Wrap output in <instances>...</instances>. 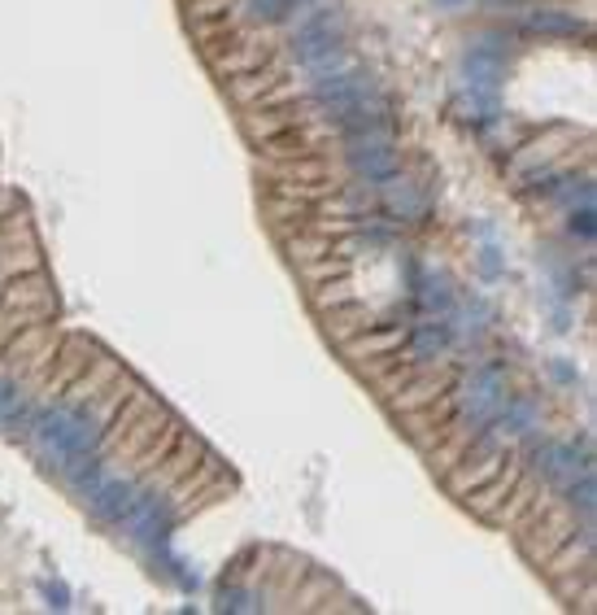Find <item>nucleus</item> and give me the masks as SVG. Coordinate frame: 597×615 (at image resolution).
<instances>
[{"instance_id": "nucleus-27", "label": "nucleus", "mask_w": 597, "mask_h": 615, "mask_svg": "<svg viewBox=\"0 0 597 615\" xmlns=\"http://www.w3.org/2000/svg\"><path fill=\"white\" fill-rule=\"evenodd\" d=\"M549 375H554L558 384H576V380H580V375H576V367H571V362H562V359L549 362Z\"/></svg>"}, {"instance_id": "nucleus-1", "label": "nucleus", "mask_w": 597, "mask_h": 615, "mask_svg": "<svg viewBox=\"0 0 597 615\" xmlns=\"http://www.w3.org/2000/svg\"><path fill=\"white\" fill-rule=\"evenodd\" d=\"M449 398H453V410H458V419L449 423V428H458V450L493 419L506 402V371H501L498 362H480V367H471L458 384H449ZM462 459V454H458Z\"/></svg>"}, {"instance_id": "nucleus-8", "label": "nucleus", "mask_w": 597, "mask_h": 615, "mask_svg": "<svg viewBox=\"0 0 597 615\" xmlns=\"http://www.w3.org/2000/svg\"><path fill=\"white\" fill-rule=\"evenodd\" d=\"M375 201H380V209H384L389 218H423V214H428V197L419 193V184L401 179L397 170H393L389 179L375 184Z\"/></svg>"}, {"instance_id": "nucleus-15", "label": "nucleus", "mask_w": 597, "mask_h": 615, "mask_svg": "<svg viewBox=\"0 0 597 615\" xmlns=\"http://www.w3.org/2000/svg\"><path fill=\"white\" fill-rule=\"evenodd\" d=\"M453 109H458V118H462V122H480V127L498 122V114H501L498 92H475V88H467V92L453 101Z\"/></svg>"}, {"instance_id": "nucleus-14", "label": "nucleus", "mask_w": 597, "mask_h": 615, "mask_svg": "<svg viewBox=\"0 0 597 615\" xmlns=\"http://www.w3.org/2000/svg\"><path fill=\"white\" fill-rule=\"evenodd\" d=\"M301 0H236V13L249 22V27H279Z\"/></svg>"}, {"instance_id": "nucleus-29", "label": "nucleus", "mask_w": 597, "mask_h": 615, "mask_svg": "<svg viewBox=\"0 0 597 615\" xmlns=\"http://www.w3.org/2000/svg\"><path fill=\"white\" fill-rule=\"evenodd\" d=\"M436 4H441V9H467L471 0H436Z\"/></svg>"}, {"instance_id": "nucleus-21", "label": "nucleus", "mask_w": 597, "mask_h": 615, "mask_svg": "<svg viewBox=\"0 0 597 615\" xmlns=\"http://www.w3.org/2000/svg\"><path fill=\"white\" fill-rule=\"evenodd\" d=\"M353 297H357V293H353V284H345V280H341V284H323L314 302H318V310H336V306H349Z\"/></svg>"}, {"instance_id": "nucleus-23", "label": "nucleus", "mask_w": 597, "mask_h": 615, "mask_svg": "<svg viewBox=\"0 0 597 615\" xmlns=\"http://www.w3.org/2000/svg\"><path fill=\"white\" fill-rule=\"evenodd\" d=\"M475 262H480V275H484V280H501V275H506V254H501L498 245H484V249L475 254Z\"/></svg>"}, {"instance_id": "nucleus-26", "label": "nucleus", "mask_w": 597, "mask_h": 615, "mask_svg": "<svg viewBox=\"0 0 597 615\" xmlns=\"http://www.w3.org/2000/svg\"><path fill=\"white\" fill-rule=\"evenodd\" d=\"M44 598H49L52 611H66V607H70V589H66L61 580H49V585H44Z\"/></svg>"}, {"instance_id": "nucleus-25", "label": "nucleus", "mask_w": 597, "mask_h": 615, "mask_svg": "<svg viewBox=\"0 0 597 615\" xmlns=\"http://www.w3.org/2000/svg\"><path fill=\"white\" fill-rule=\"evenodd\" d=\"M262 61H266V49H245V52H236V57H223V61H218V70H223V75H232V70L262 66Z\"/></svg>"}, {"instance_id": "nucleus-19", "label": "nucleus", "mask_w": 597, "mask_h": 615, "mask_svg": "<svg viewBox=\"0 0 597 615\" xmlns=\"http://www.w3.org/2000/svg\"><path fill=\"white\" fill-rule=\"evenodd\" d=\"M345 70H357V61H353L345 49L323 52V57H314V61H305V66H301L305 83H318V79H332V75H345Z\"/></svg>"}, {"instance_id": "nucleus-3", "label": "nucleus", "mask_w": 597, "mask_h": 615, "mask_svg": "<svg viewBox=\"0 0 597 615\" xmlns=\"http://www.w3.org/2000/svg\"><path fill=\"white\" fill-rule=\"evenodd\" d=\"M345 140V162L349 170L366 184L389 179L401 166V154L393 145V131H357V136H341Z\"/></svg>"}, {"instance_id": "nucleus-16", "label": "nucleus", "mask_w": 597, "mask_h": 615, "mask_svg": "<svg viewBox=\"0 0 597 615\" xmlns=\"http://www.w3.org/2000/svg\"><path fill=\"white\" fill-rule=\"evenodd\" d=\"M449 384H453V375H428V380H419V384H410L405 393H397L393 398V406L397 410H419V406H432L436 398H445L449 393Z\"/></svg>"}, {"instance_id": "nucleus-13", "label": "nucleus", "mask_w": 597, "mask_h": 615, "mask_svg": "<svg viewBox=\"0 0 597 615\" xmlns=\"http://www.w3.org/2000/svg\"><path fill=\"white\" fill-rule=\"evenodd\" d=\"M562 511L571 515V519H593L597 511V480H593V471H580L567 489H562Z\"/></svg>"}, {"instance_id": "nucleus-4", "label": "nucleus", "mask_w": 597, "mask_h": 615, "mask_svg": "<svg viewBox=\"0 0 597 615\" xmlns=\"http://www.w3.org/2000/svg\"><path fill=\"white\" fill-rule=\"evenodd\" d=\"M136 480L131 476H114L109 467H100L97 476L79 489L83 493V502H88V511L97 515V519H105V524H118L122 519V511L131 507V498H136Z\"/></svg>"}, {"instance_id": "nucleus-20", "label": "nucleus", "mask_w": 597, "mask_h": 615, "mask_svg": "<svg viewBox=\"0 0 597 615\" xmlns=\"http://www.w3.org/2000/svg\"><path fill=\"white\" fill-rule=\"evenodd\" d=\"M288 249H293L297 262H314V257L332 254V240H327V232H314V236H293Z\"/></svg>"}, {"instance_id": "nucleus-24", "label": "nucleus", "mask_w": 597, "mask_h": 615, "mask_svg": "<svg viewBox=\"0 0 597 615\" xmlns=\"http://www.w3.org/2000/svg\"><path fill=\"white\" fill-rule=\"evenodd\" d=\"M223 611H257V594L253 589H223Z\"/></svg>"}, {"instance_id": "nucleus-12", "label": "nucleus", "mask_w": 597, "mask_h": 615, "mask_svg": "<svg viewBox=\"0 0 597 615\" xmlns=\"http://www.w3.org/2000/svg\"><path fill=\"white\" fill-rule=\"evenodd\" d=\"M519 476H523V462H519V459H506V467H501L493 480H484V485H480V493H475V498L467 493V507H471L475 515H484V519H489V511H493L501 498L515 489V480H519Z\"/></svg>"}, {"instance_id": "nucleus-17", "label": "nucleus", "mask_w": 597, "mask_h": 615, "mask_svg": "<svg viewBox=\"0 0 597 615\" xmlns=\"http://www.w3.org/2000/svg\"><path fill=\"white\" fill-rule=\"evenodd\" d=\"M35 414H40L35 402H27L22 393H13V402L0 410V432H4V437H27L31 423H35Z\"/></svg>"}, {"instance_id": "nucleus-7", "label": "nucleus", "mask_w": 597, "mask_h": 615, "mask_svg": "<svg viewBox=\"0 0 597 615\" xmlns=\"http://www.w3.org/2000/svg\"><path fill=\"white\" fill-rule=\"evenodd\" d=\"M493 423H498V432L506 437V445H519V441H532V437H541V406L532 402V398H506L501 410L493 414Z\"/></svg>"}, {"instance_id": "nucleus-2", "label": "nucleus", "mask_w": 597, "mask_h": 615, "mask_svg": "<svg viewBox=\"0 0 597 615\" xmlns=\"http://www.w3.org/2000/svg\"><path fill=\"white\" fill-rule=\"evenodd\" d=\"M528 471L546 480L549 493H562L580 471H593V454H576V445L567 441H546V437H532L528 441Z\"/></svg>"}, {"instance_id": "nucleus-9", "label": "nucleus", "mask_w": 597, "mask_h": 615, "mask_svg": "<svg viewBox=\"0 0 597 615\" xmlns=\"http://www.w3.org/2000/svg\"><path fill=\"white\" fill-rule=\"evenodd\" d=\"M414 297H419V310L432 314V319H449V310L458 302V293H453V284H449L445 271H419Z\"/></svg>"}, {"instance_id": "nucleus-18", "label": "nucleus", "mask_w": 597, "mask_h": 615, "mask_svg": "<svg viewBox=\"0 0 597 615\" xmlns=\"http://www.w3.org/2000/svg\"><path fill=\"white\" fill-rule=\"evenodd\" d=\"M401 341H405V332L401 327H384V332H371V336H362V341H349V354H380V359H393L401 354Z\"/></svg>"}, {"instance_id": "nucleus-5", "label": "nucleus", "mask_w": 597, "mask_h": 615, "mask_svg": "<svg viewBox=\"0 0 597 615\" xmlns=\"http://www.w3.org/2000/svg\"><path fill=\"white\" fill-rule=\"evenodd\" d=\"M336 49H345V22H341L336 9L314 13L297 35H293V44H288V52H293L297 66L314 61V57H323V52H336Z\"/></svg>"}, {"instance_id": "nucleus-11", "label": "nucleus", "mask_w": 597, "mask_h": 615, "mask_svg": "<svg viewBox=\"0 0 597 615\" xmlns=\"http://www.w3.org/2000/svg\"><path fill=\"white\" fill-rule=\"evenodd\" d=\"M523 27L537 31V35H554V40H571V35H585V31H589V27H585L576 13H567V9H528V13H523Z\"/></svg>"}, {"instance_id": "nucleus-28", "label": "nucleus", "mask_w": 597, "mask_h": 615, "mask_svg": "<svg viewBox=\"0 0 597 615\" xmlns=\"http://www.w3.org/2000/svg\"><path fill=\"white\" fill-rule=\"evenodd\" d=\"M13 393H18V384L0 375V410H4V406H9V402H13Z\"/></svg>"}, {"instance_id": "nucleus-22", "label": "nucleus", "mask_w": 597, "mask_h": 615, "mask_svg": "<svg viewBox=\"0 0 597 615\" xmlns=\"http://www.w3.org/2000/svg\"><path fill=\"white\" fill-rule=\"evenodd\" d=\"M571 236H580V240H593L597 236V223H593V205H571Z\"/></svg>"}, {"instance_id": "nucleus-6", "label": "nucleus", "mask_w": 597, "mask_h": 615, "mask_svg": "<svg viewBox=\"0 0 597 615\" xmlns=\"http://www.w3.org/2000/svg\"><path fill=\"white\" fill-rule=\"evenodd\" d=\"M405 359L414 362V367H436V362H445L449 345H453V332H449L445 319H423V323H414L410 332H405Z\"/></svg>"}, {"instance_id": "nucleus-10", "label": "nucleus", "mask_w": 597, "mask_h": 615, "mask_svg": "<svg viewBox=\"0 0 597 615\" xmlns=\"http://www.w3.org/2000/svg\"><path fill=\"white\" fill-rule=\"evenodd\" d=\"M506 459H510L506 450H501V454H475V459H458L462 467H458V471H449V489H453L458 498H467L471 489H480L484 480H493L501 467H506Z\"/></svg>"}]
</instances>
